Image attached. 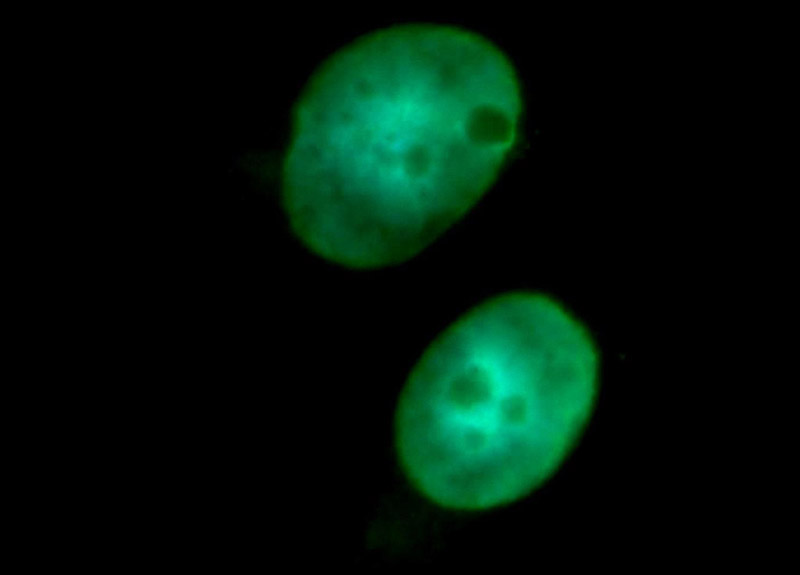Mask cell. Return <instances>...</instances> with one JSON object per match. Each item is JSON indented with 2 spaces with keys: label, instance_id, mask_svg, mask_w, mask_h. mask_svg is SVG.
Returning <instances> with one entry per match:
<instances>
[{
  "label": "cell",
  "instance_id": "2",
  "mask_svg": "<svg viewBox=\"0 0 800 575\" xmlns=\"http://www.w3.org/2000/svg\"><path fill=\"white\" fill-rule=\"evenodd\" d=\"M594 356L581 323L534 291L491 298L429 347L402 393L401 461L434 502L481 510L557 468L589 407Z\"/></svg>",
  "mask_w": 800,
  "mask_h": 575
},
{
  "label": "cell",
  "instance_id": "1",
  "mask_svg": "<svg viewBox=\"0 0 800 575\" xmlns=\"http://www.w3.org/2000/svg\"><path fill=\"white\" fill-rule=\"evenodd\" d=\"M506 136L485 79L434 30L363 36L324 62L299 101L282 178L288 223L334 264L406 263L482 199Z\"/></svg>",
  "mask_w": 800,
  "mask_h": 575
}]
</instances>
